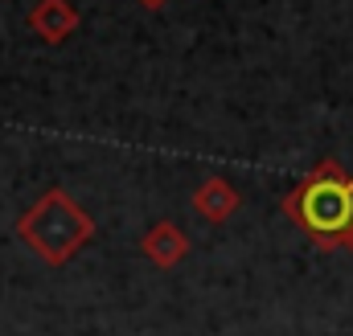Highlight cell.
<instances>
[{
	"label": "cell",
	"mask_w": 353,
	"mask_h": 336,
	"mask_svg": "<svg viewBox=\"0 0 353 336\" xmlns=\"http://www.w3.org/2000/svg\"><path fill=\"white\" fill-rule=\"evenodd\" d=\"M300 222L316 234H341L353 226V180H316L300 197Z\"/></svg>",
	"instance_id": "cell-1"
}]
</instances>
